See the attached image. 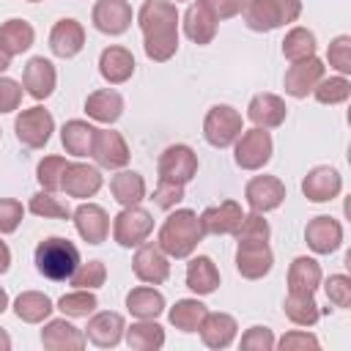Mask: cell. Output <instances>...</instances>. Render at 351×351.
<instances>
[{
	"mask_svg": "<svg viewBox=\"0 0 351 351\" xmlns=\"http://www.w3.org/2000/svg\"><path fill=\"white\" fill-rule=\"evenodd\" d=\"M143 49L151 60L165 63L178 49V8L173 0H145L137 11Z\"/></svg>",
	"mask_w": 351,
	"mask_h": 351,
	"instance_id": "cell-1",
	"label": "cell"
},
{
	"mask_svg": "<svg viewBox=\"0 0 351 351\" xmlns=\"http://www.w3.org/2000/svg\"><path fill=\"white\" fill-rule=\"evenodd\" d=\"M203 236L206 233L200 228L197 214L192 208H178L162 222L156 244L167 258H189L203 241Z\"/></svg>",
	"mask_w": 351,
	"mask_h": 351,
	"instance_id": "cell-2",
	"label": "cell"
},
{
	"mask_svg": "<svg viewBox=\"0 0 351 351\" xmlns=\"http://www.w3.org/2000/svg\"><path fill=\"white\" fill-rule=\"evenodd\" d=\"M77 266H80V250H77L74 241H69L63 236H49L44 241H38V247H36V269L47 280H55V282L71 280Z\"/></svg>",
	"mask_w": 351,
	"mask_h": 351,
	"instance_id": "cell-3",
	"label": "cell"
},
{
	"mask_svg": "<svg viewBox=\"0 0 351 351\" xmlns=\"http://www.w3.org/2000/svg\"><path fill=\"white\" fill-rule=\"evenodd\" d=\"M302 14V0H247L244 22L255 33L277 30L288 22H296Z\"/></svg>",
	"mask_w": 351,
	"mask_h": 351,
	"instance_id": "cell-4",
	"label": "cell"
},
{
	"mask_svg": "<svg viewBox=\"0 0 351 351\" xmlns=\"http://www.w3.org/2000/svg\"><path fill=\"white\" fill-rule=\"evenodd\" d=\"M241 112L233 110L230 104H214L208 112H206V121H203V137L208 145L214 148H228L236 143V137L241 134Z\"/></svg>",
	"mask_w": 351,
	"mask_h": 351,
	"instance_id": "cell-5",
	"label": "cell"
},
{
	"mask_svg": "<svg viewBox=\"0 0 351 351\" xmlns=\"http://www.w3.org/2000/svg\"><path fill=\"white\" fill-rule=\"evenodd\" d=\"M154 230V217L137 206H123V211H118L115 222H112V236L121 247H140L143 241H148Z\"/></svg>",
	"mask_w": 351,
	"mask_h": 351,
	"instance_id": "cell-6",
	"label": "cell"
},
{
	"mask_svg": "<svg viewBox=\"0 0 351 351\" xmlns=\"http://www.w3.org/2000/svg\"><path fill=\"white\" fill-rule=\"evenodd\" d=\"M14 132L16 140L27 148H44L55 132V118L49 115V110L44 107H27L16 115L14 121Z\"/></svg>",
	"mask_w": 351,
	"mask_h": 351,
	"instance_id": "cell-7",
	"label": "cell"
},
{
	"mask_svg": "<svg viewBox=\"0 0 351 351\" xmlns=\"http://www.w3.org/2000/svg\"><path fill=\"white\" fill-rule=\"evenodd\" d=\"M271 134L266 129H247L236 137V165L241 170H261L271 159Z\"/></svg>",
	"mask_w": 351,
	"mask_h": 351,
	"instance_id": "cell-8",
	"label": "cell"
},
{
	"mask_svg": "<svg viewBox=\"0 0 351 351\" xmlns=\"http://www.w3.org/2000/svg\"><path fill=\"white\" fill-rule=\"evenodd\" d=\"M197 173V154L189 145H167L159 156V181L189 184Z\"/></svg>",
	"mask_w": 351,
	"mask_h": 351,
	"instance_id": "cell-9",
	"label": "cell"
},
{
	"mask_svg": "<svg viewBox=\"0 0 351 351\" xmlns=\"http://www.w3.org/2000/svg\"><path fill=\"white\" fill-rule=\"evenodd\" d=\"M244 200L252 211L258 214H266V211H274L282 206L285 200V184L277 178V176H255L247 181L244 186Z\"/></svg>",
	"mask_w": 351,
	"mask_h": 351,
	"instance_id": "cell-10",
	"label": "cell"
},
{
	"mask_svg": "<svg viewBox=\"0 0 351 351\" xmlns=\"http://www.w3.org/2000/svg\"><path fill=\"white\" fill-rule=\"evenodd\" d=\"M324 69L326 66L315 55H310L304 60H293L291 69L285 71V80H282L285 82V93L293 96V99H304L324 80Z\"/></svg>",
	"mask_w": 351,
	"mask_h": 351,
	"instance_id": "cell-11",
	"label": "cell"
},
{
	"mask_svg": "<svg viewBox=\"0 0 351 351\" xmlns=\"http://www.w3.org/2000/svg\"><path fill=\"white\" fill-rule=\"evenodd\" d=\"M271 263H274V255H271L269 241H239L236 269H239L241 277L261 280L271 271Z\"/></svg>",
	"mask_w": 351,
	"mask_h": 351,
	"instance_id": "cell-12",
	"label": "cell"
},
{
	"mask_svg": "<svg viewBox=\"0 0 351 351\" xmlns=\"http://www.w3.org/2000/svg\"><path fill=\"white\" fill-rule=\"evenodd\" d=\"M132 269H134L137 280H143L148 285H162L170 277V261H167V255L159 250V244H148V241H143L137 247L134 261H132Z\"/></svg>",
	"mask_w": 351,
	"mask_h": 351,
	"instance_id": "cell-13",
	"label": "cell"
},
{
	"mask_svg": "<svg viewBox=\"0 0 351 351\" xmlns=\"http://www.w3.org/2000/svg\"><path fill=\"white\" fill-rule=\"evenodd\" d=\"M101 181H104V178H101L99 167L85 165V162H69V167H66V173H63L60 189H63L69 197L82 200V197H93V195L101 189Z\"/></svg>",
	"mask_w": 351,
	"mask_h": 351,
	"instance_id": "cell-14",
	"label": "cell"
},
{
	"mask_svg": "<svg viewBox=\"0 0 351 351\" xmlns=\"http://www.w3.org/2000/svg\"><path fill=\"white\" fill-rule=\"evenodd\" d=\"M93 27L107 36H121L132 25V5L126 0H99L93 5Z\"/></svg>",
	"mask_w": 351,
	"mask_h": 351,
	"instance_id": "cell-15",
	"label": "cell"
},
{
	"mask_svg": "<svg viewBox=\"0 0 351 351\" xmlns=\"http://www.w3.org/2000/svg\"><path fill=\"white\" fill-rule=\"evenodd\" d=\"M123 332H126L123 315L121 313H112V310H104V313L90 315L88 326H85V337L93 346H99V348H115L123 340Z\"/></svg>",
	"mask_w": 351,
	"mask_h": 351,
	"instance_id": "cell-16",
	"label": "cell"
},
{
	"mask_svg": "<svg viewBox=\"0 0 351 351\" xmlns=\"http://www.w3.org/2000/svg\"><path fill=\"white\" fill-rule=\"evenodd\" d=\"M340 189H343V178H340V173H337L335 167H329V165L313 167V170L304 176V181H302V192H304V197L313 200V203L335 200V197L340 195Z\"/></svg>",
	"mask_w": 351,
	"mask_h": 351,
	"instance_id": "cell-17",
	"label": "cell"
},
{
	"mask_svg": "<svg viewBox=\"0 0 351 351\" xmlns=\"http://www.w3.org/2000/svg\"><path fill=\"white\" fill-rule=\"evenodd\" d=\"M71 217H74V228L82 236V241L101 244L107 239V233H110V217H107V211L101 206H96V203H80Z\"/></svg>",
	"mask_w": 351,
	"mask_h": 351,
	"instance_id": "cell-18",
	"label": "cell"
},
{
	"mask_svg": "<svg viewBox=\"0 0 351 351\" xmlns=\"http://www.w3.org/2000/svg\"><path fill=\"white\" fill-rule=\"evenodd\" d=\"M304 241L313 252L329 255L343 244V225L335 217H315L304 228Z\"/></svg>",
	"mask_w": 351,
	"mask_h": 351,
	"instance_id": "cell-19",
	"label": "cell"
},
{
	"mask_svg": "<svg viewBox=\"0 0 351 351\" xmlns=\"http://www.w3.org/2000/svg\"><path fill=\"white\" fill-rule=\"evenodd\" d=\"M244 211L236 200H222L219 206H208L197 219H200V228L203 233L208 236H228V233H236L239 222H241Z\"/></svg>",
	"mask_w": 351,
	"mask_h": 351,
	"instance_id": "cell-20",
	"label": "cell"
},
{
	"mask_svg": "<svg viewBox=\"0 0 351 351\" xmlns=\"http://www.w3.org/2000/svg\"><path fill=\"white\" fill-rule=\"evenodd\" d=\"M129 145L126 140L121 137V132H112V129H99L96 132V145H93V159L107 167V170H118V167H126L129 165Z\"/></svg>",
	"mask_w": 351,
	"mask_h": 351,
	"instance_id": "cell-21",
	"label": "cell"
},
{
	"mask_svg": "<svg viewBox=\"0 0 351 351\" xmlns=\"http://www.w3.org/2000/svg\"><path fill=\"white\" fill-rule=\"evenodd\" d=\"M184 33H186L189 41H195L200 47L214 41V36H217V16H214V11L203 0H197V3H192L186 8V14H184Z\"/></svg>",
	"mask_w": 351,
	"mask_h": 351,
	"instance_id": "cell-22",
	"label": "cell"
},
{
	"mask_svg": "<svg viewBox=\"0 0 351 351\" xmlns=\"http://www.w3.org/2000/svg\"><path fill=\"white\" fill-rule=\"evenodd\" d=\"M55 82H58V71H55V66L47 60V58H30L27 60V66H25V71H22V85H25V90L33 96V99H47V96H52V90H55Z\"/></svg>",
	"mask_w": 351,
	"mask_h": 351,
	"instance_id": "cell-23",
	"label": "cell"
},
{
	"mask_svg": "<svg viewBox=\"0 0 351 351\" xmlns=\"http://www.w3.org/2000/svg\"><path fill=\"white\" fill-rule=\"evenodd\" d=\"M41 346L49 351H80L85 348V335L66 318H52L41 329Z\"/></svg>",
	"mask_w": 351,
	"mask_h": 351,
	"instance_id": "cell-24",
	"label": "cell"
},
{
	"mask_svg": "<svg viewBox=\"0 0 351 351\" xmlns=\"http://www.w3.org/2000/svg\"><path fill=\"white\" fill-rule=\"evenodd\" d=\"M288 115V107L280 96L274 93H258L250 99V107H247V118L258 126V129H274L285 121Z\"/></svg>",
	"mask_w": 351,
	"mask_h": 351,
	"instance_id": "cell-25",
	"label": "cell"
},
{
	"mask_svg": "<svg viewBox=\"0 0 351 351\" xmlns=\"http://www.w3.org/2000/svg\"><path fill=\"white\" fill-rule=\"evenodd\" d=\"M85 47V30L77 19H60L55 22L49 33V49L58 58H74Z\"/></svg>",
	"mask_w": 351,
	"mask_h": 351,
	"instance_id": "cell-26",
	"label": "cell"
},
{
	"mask_svg": "<svg viewBox=\"0 0 351 351\" xmlns=\"http://www.w3.org/2000/svg\"><path fill=\"white\" fill-rule=\"evenodd\" d=\"M96 126L88 121H66L60 129V143L66 148V154L71 156H93V145H96Z\"/></svg>",
	"mask_w": 351,
	"mask_h": 351,
	"instance_id": "cell-27",
	"label": "cell"
},
{
	"mask_svg": "<svg viewBox=\"0 0 351 351\" xmlns=\"http://www.w3.org/2000/svg\"><path fill=\"white\" fill-rule=\"evenodd\" d=\"M236 318L228 313H206V318L200 321V340L208 348H228L236 340Z\"/></svg>",
	"mask_w": 351,
	"mask_h": 351,
	"instance_id": "cell-28",
	"label": "cell"
},
{
	"mask_svg": "<svg viewBox=\"0 0 351 351\" xmlns=\"http://www.w3.org/2000/svg\"><path fill=\"white\" fill-rule=\"evenodd\" d=\"M99 74L110 85H121L134 74V55L126 47H107L99 55Z\"/></svg>",
	"mask_w": 351,
	"mask_h": 351,
	"instance_id": "cell-29",
	"label": "cell"
},
{
	"mask_svg": "<svg viewBox=\"0 0 351 351\" xmlns=\"http://www.w3.org/2000/svg\"><path fill=\"white\" fill-rule=\"evenodd\" d=\"M85 112L88 118L99 121V123H115L123 112V96L112 88H101V90H93L88 99H85Z\"/></svg>",
	"mask_w": 351,
	"mask_h": 351,
	"instance_id": "cell-30",
	"label": "cell"
},
{
	"mask_svg": "<svg viewBox=\"0 0 351 351\" xmlns=\"http://www.w3.org/2000/svg\"><path fill=\"white\" fill-rule=\"evenodd\" d=\"M219 285V271L208 255H197L186 263V288L195 291L197 296L214 293Z\"/></svg>",
	"mask_w": 351,
	"mask_h": 351,
	"instance_id": "cell-31",
	"label": "cell"
},
{
	"mask_svg": "<svg viewBox=\"0 0 351 351\" xmlns=\"http://www.w3.org/2000/svg\"><path fill=\"white\" fill-rule=\"evenodd\" d=\"M126 307L134 318H143V321H156L162 313H165V296L156 291V288H148V285H140V288H132L126 293Z\"/></svg>",
	"mask_w": 351,
	"mask_h": 351,
	"instance_id": "cell-32",
	"label": "cell"
},
{
	"mask_svg": "<svg viewBox=\"0 0 351 351\" xmlns=\"http://www.w3.org/2000/svg\"><path fill=\"white\" fill-rule=\"evenodd\" d=\"M318 285H321V266H318V261L307 258V255L293 258V263L288 269V291L315 293Z\"/></svg>",
	"mask_w": 351,
	"mask_h": 351,
	"instance_id": "cell-33",
	"label": "cell"
},
{
	"mask_svg": "<svg viewBox=\"0 0 351 351\" xmlns=\"http://www.w3.org/2000/svg\"><path fill=\"white\" fill-rule=\"evenodd\" d=\"M52 310H55L52 307V299L47 293H41V291H25L14 302V313L25 324H41V321L49 318Z\"/></svg>",
	"mask_w": 351,
	"mask_h": 351,
	"instance_id": "cell-34",
	"label": "cell"
},
{
	"mask_svg": "<svg viewBox=\"0 0 351 351\" xmlns=\"http://www.w3.org/2000/svg\"><path fill=\"white\" fill-rule=\"evenodd\" d=\"M126 337V346L134 348V351H159L165 346V329L156 324V321H137L132 326H126L123 332Z\"/></svg>",
	"mask_w": 351,
	"mask_h": 351,
	"instance_id": "cell-35",
	"label": "cell"
},
{
	"mask_svg": "<svg viewBox=\"0 0 351 351\" xmlns=\"http://www.w3.org/2000/svg\"><path fill=\"white\" fill-rule=\"evenodd\" d=\"M36 41V30L30 22L25 19H8L3 27H0V47L14 58V55H22L33 47Z\"/></svg>",
	"mask_w": 351,
	"mask_h": 351,
	"instance_id": "cell-36",
	"label": "cell"
},
{
	"mask_svg": "<svg viewBox=\"0 0 351 351\" xmlns=\"http://www.w3.org/2000/svg\"><path fill=\"white\" fill-rule=\"evenodd\" d=\"M110 192L121 206H137L145 197V181L134 170H121L110 181Z\"/></svg>",
	"mask_w": 351,
	"mask_h": 351,
	"instance_id": "cell-37",
	"label": "cell"
},
{
	"mask_svg": "<svg viewBox=\"0 0 351 351\" xmlns=\"http://www.w3.org/2000/svg\"><path fill=\"white\" fill-rule=\"evenodd\" d=\"M282 310H285V315H288L296 326H313V324L318 321V315H321V310H318L313 293H302V291H288Z\"/></svg>",
	"mask_w": 351,
	"mask_h": 351,
	"instance_id": "cell-38",
	"label": "cell"
},
{
	"mask_svg": "<svg viewBox=\"0 0 351 351\" xmlns=\"http://www.w3.org/2000/svg\"><path fill=\"white\" fill-rule=\"evenodd\" d=\"M206 304L200 302V299H178L173 307H170V313H167V318H170V324L176 326V329H181V332H197L200 329V321L206 318Z\"/></svg>",
	"mask_w": 351,
	"mask_h": 351,
	"instance_id": "cell-39",
	"label": "cell"
},
{
	"mask_svg": "<svg viewBox=\"0 0 351 351\" xmlns=\"http://www.w3.org/2000/svg\"><path fill=\"white\" fill-rule=\"evenodd\" d=\"M282 55L293 63V60H304L310 55H315V36L307 27H291L282 38Z\"/></svg>",
	"mask_w": 351,
	"mask_h": 351,
	"instance_id": "cell-40",
	"label": "cell"
},
{
	"mask_svg": "<svg viewBox=\"0 0 351 351\" xmlns=\"http://www.w3.org/2000/svg\"><path fill=\"white\" fill-rule=\"evenodd\" d=\"M96 307H99V299H96L93 291H88V288H77V291L63 293V296L58 299V310H60L63 315H69V318H88Z\"/></svg>",
	"mask_w": 351,
	"mask_h": 351,
	"instance_id": "cell-41",
	"label": "cell"
},
{
	"mask_svg": "<svg viewBox=\"0 0 351 351\" xmlns=\"http://www.w3.org/2000/svg\"><path fill=\"white\" fill-rule=\"evenodd\" d=\"M36 217H44V219H69L71 217V211H69V206L60 200V197H55L52 192H47V189H41V192H36L33 197H30V206H27Z\"/></svg>",
	"mask_w": 351,
	"mask_h": 351,
	"instance_id": "cell-42",
	"label": "cell"
},
{
	"mask_svg": "<svg viewBox=\"0 0 351 351\" xmlns=\"http://www.w3.org/2000/svg\"><path fill=\"white\" fill-rule=\"evenodd\" d=\"M66 167H69V162H66L63 156H44V159L38 162V167H36V178H38L41 189H47V192H58L60 184H63V173H66Z\"/></svg>",
	"mask_w": 351,
	"mask_h": 351,
	"instance_id": "cell-43",
	"label": "cell"
},
{
	"mask_svg": "<svg viewBox=\"0 0 351 351\" xmlns=\"http://www.w3.org/2000/svg\"><path fill=\"white\" fill-rule=\"evenodd\" d=\"M313 96H315L321 104H343V101L351 96V82H348L346 77L321 80V82L313 88Z\"/></svg>",
	"mask_w": 351,
	"mask_h": 351,
	"instance_id": "cell-44",
	"label": "cell"
},
{
	"mask_svg": "<svg viewBox=\"0 0 351 351\" xmlns=\"http://www.w3.org/2000/svg\"><path fill=\"white\" fill-rule=\"evenodd\" d=\"M269 222L263 219V214L252 211V214H244L239 228H236V241H269Z\"/></svg>",
	"mask_w": 351,
	"mask_h": 351,
	"instance_id": "cell-45",
	"label": "cell"
},
{
	"mask_svg": "<svg viewBox=\"0 0 351 351\" xmlns=\"http://www.w3.org/2000/svg\"><path fill=\"white\" fill-rule=\"evenodd\" d=\"M104 280H107V266H104L101 261L80 263V266H77V271L71 274V285H74V288H88V291L101 288V285H104Z\"/></svg>",
	"mask_w": 351,
	"mask_h": 351,
	"instance_id": "cell-46",
	"label": "cell"
},
{
	"mask_svg": "<svg viewBox=\"0 0 351 351\" xmlns=\"http://www.w3.org/2000/svg\"><path fill=\"white\" fill-rule=\"evenodd\" d=\"M326 58H329V66H335L343 77L351 74V36H337V38H332Z\"/></svg>",
	"mask_w": 351,
	"mask_h": 351,
	"instance_id": "cell-47",
	"label": "cell"
},
{
	"mask_svg": "<svg viewBox=\"0 0 351 351\" xmlns=\"http://www.w3.org/2000/svg\"><path fill=\"white\" fill-rule=\"evenodd\" d=\"M326 291V299L335 304V307H348L351 304V277L346 274H332L324 285Z\"/></svg>",
	"mask_w": 351,
	"mask_h": 351,
	"instance_id": "cell-48",
	"label": "cell"
},
{
	"mask_svg": "<svg viewBox=\"0 0 351 351\" xmlns=\"http://www.w3.org/2000/svg\"><path fill=\"white\" fill-rule=\"evenodd\" d=\"M244 351H271L274 348V335L269 326H250L244 335H241V343H239Z\"/></svg>",
	"mask_w": 351,
	"mask_h": 351,
	"instance_id": "cell-49",
	"label": "cell"
},
{
	"mask_svg": "<svg viewBox=\"0 0 351 351\" xmlns=\"http://www.w3.org/2000/svg\"><path fill=\"white\" fill-rule=\"evenodd\" d=\"M25 217V208L14 197H0V233H14Z\"/></svg>",
	"mask_w": 351,
	"mask_h": 351,
	"instance_id": "cell-50",
	"label": "cell"
},
{
	"mask_svg": "<svg viewBox=\"0 0 351 351\" xmlns=\"http://www.w3.org/2000/svg\"><path fill=\"white\" fill-rule=\"evenodd\" d=\"M159 208H176L184 200V186L181 184H170V181H159L151 197Z\"/></svg>",
	"mask_w": 351,
	"mask_h": 351,
	"instance_id": "cell-51",
	"label": "cell"
},
{
	"mask_svg": "<svg viewBox=\"0 0 351 351\" xmlns=\"http://www.w3.org/2000/svg\"><path fill=\"white\" fill-rule=\"evenodd\" d=\"M274 346H280L282 351H296V348H318V337L310 335V332H302V329H293V332H285L280 340H274Z\"/></svg>",
	"mask_w": 351,
	"mask_h": 351,
	"instance_id": "cell-52",
	"label": "cell"
},
{
	"mask_svg": "<svg viewBox=\"0 0 351 351\" xmlns=\"http://www.w3.org/2000/svg\"><path fill=\"white\" fill-rule=\"evenodd\" d=\"M22 101V85L11 77H0V112H14Z\"/></svg>",
	"mask_w": 351,
	"mask_h": 351,
	"instance_id": "cell-53",
	"label": "cell"
},
{
	"mask_svg": "<svg viewBox=\"0 0 351 351\" xmlns=\"http://www.w3.org/2000/svg\"><path fill=\"white\" fill-rule=\"evenodd\" d=\"M203 3L214 11L217 19H230V16L241 14L244 5H247V0H203Z\"/></svg>",
	"mask_w": 351,
	"mask_h": 351,
	"instance_id": "cell-54",
	"label": "cell"
},
{
	"mask_svg": "<svg viewBox=\"0 0 351 351\" xmlns=\"http://www.w3.org/2000/svg\"><path fill=\"white\" fill-rule=\"evenodd\" d=\"M8 266H11V250L5 241H0V274L8 271Z\"/></svg>",
	"mask_w": 351,
	"mask_h": 351,
	"instance_id": "cell-55",
	"label": "cell"
},
{
	"mask_svg": "<svg viewBox=\"0 0 351 351\" xmlns=\"http://www.w3.org/2000/svg\"><path fill=\"white\" fill-rule=\"evenodd\" d=\"M0 351H11V337L5 329H0Z\"/></svg>",
	"mask_w": 351,
	"mask_h": 351,
	"instance_id": "cell-56",
	"label": "cell"
},
{
	"mask_svg": "<svg viewBox=\"0 0 351 351\" xmlns=\"http://www.w3.org/2000/svg\"><path fill=\"white\" fill-rule=\"evenodd\" d=\"M8 66H11V55H8V52L0 47V71H5Z\"/></svg>",
	"mask_w": 351,
	"mask_h": 351,
	"instance_id": "cell-57",
	"label": "cell"
},
{
	"mask_svg": "<svg viewBox=\"0 0 351 351\" xmlns=\"http://www.w3.org/2000/svg\"><path fill=\"white\" fill-rule=\"evenodd\" d=\"M5 307H8V293H5L3 288H0V313H3Z\"/></svg>",
	"mask_w": 351,
	"mask_h": 351,
	"instance_id": "cell-58",
	"label": "cell"
},
{
	"mask_svg": "<svg viewBox=\"0 0 351 351\" xmlns=\"http://www.w3.org/2000/svg\"><path fill=\"white\" fill-rule=\"evenodd\" d=\"M27 3H38V0H27Z\"/></svg>",
	"mask_w": 351,
	"mask_h": 351,
	"instance_id": "cell-59",
	"label": "cell"
},
{
	"mask_svg": "<svg viewBox=\"0 0 351 351\" xmlns=\"http://www.w3.org/2000/svg\"><path fill=\"white\" fill-rule=\"evenodd\" d=\"M176 3H181V0H176Z\"/></svg>",
	"mask_w": 351,
	"mask_h": 351,
	"instance_id": "cell-60",
	"label": "cell"
}]
</instances>
